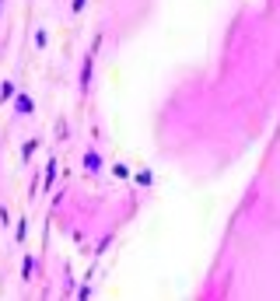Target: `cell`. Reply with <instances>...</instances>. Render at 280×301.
Wrapping results in <instances>:
<instances>
[{
    "instance_id": "6da1fadb",
    "label": "cell",
    "mask_w": 280,
    "mask_h": 301,
    "mask_svg": "<svg viewBox=\"0 0 280 301\" xmlns=\"http://www.w3.org/2000/svg\"><path fill=\"white\" fill-rule=\"evenodd\" d=\"M14 112H18V116H32V112H35V98H32V95H18V98H14Z\"/></svg>"
},
{
    "instance_id": "7a4b0ae2",
    "label": "cell",
    "mask_w": 280,
    "mask_h": 301,
    "mask_svg": "<svg viewBox=\"0 0 280 301\" xmlns=\"http://www.w3.org/2000/svg\"><path fill=\"white\" fill-rule=\"evenodd\" d=\"M84 168H88L91 175L102 172V154H98V151H88V154H84Z\"/></svg>"
},
{
    "instance_id": "3957f363",
    "label": "cell",
    "mask_w": 280,
    "mask_h": 301,
    "mask_svg": "<svg viewBox=\"0 0 280 301\" xmlns=\"http://www.w3.org/2000/svg\"><path fill=\"white\" fill-rule=\"evenodd\" d=\"M7 98H14V84H11V81L0 84V102H7Z\"/></svg>"
},
{
    "instance_id": "277c9868",
    "label": "cell",
    "mask_w": 280,
    "mask_h": 301,
    "mask_svg": "<svg viewBox=\"0 0 280 301\" xmlns=\"http://www.w3.org/2000/svg\"><path fill=\"white\" fill-rule=\"evenodd\" d=\"M53 179H56V161H49V165H46V189L53 186Z\"/></svg>"
},
{
    "instance_id": "5b68a950",
    "label": "cell",
    "mask_w": 280,
    "mask_h": 301,
    "mask_svg": "<svg viewBox=\"0 0 280 301\" xmlns=\"http://www.w3.org/2000/svg\"><path fill=\"white\" fill-rule=\"evenodd\" d=\"M21 154H25V158H32V154H35V141L25 144V147H21Z\"/></svg>"
},
{
    "instance_id": "8992f818",
    "label": "cell",
    "mask_w": 280,
    "mask_h": 301,
    "mask_svg": "<svg viewBox=\"0 0 280 301\" xmlns=\"http://www.w3.org/2000/svg\"><path fill=\"white\" fill-rule=\"evenodd\" d=\"M70 7H74V11H84V0H74Z\"/></svg>"
}]
</instances>
